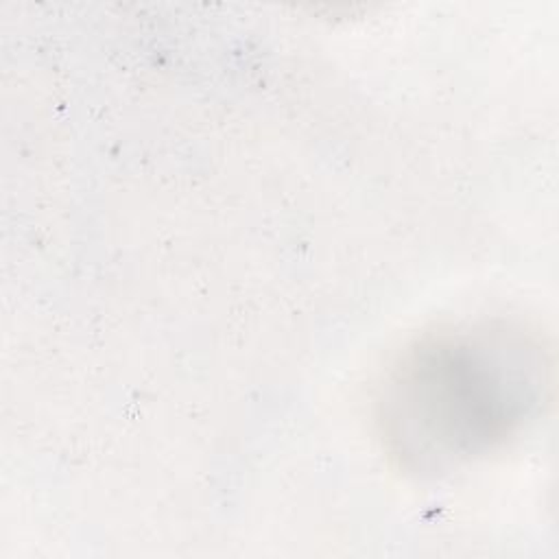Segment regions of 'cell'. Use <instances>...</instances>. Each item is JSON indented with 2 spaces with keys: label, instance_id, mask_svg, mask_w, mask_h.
Returning <instances> with one entry per match:
<instances>
[{
  "label": "cell",
  "instance_id": "obj_1",
  "mask_svg": "<svg viewBox=\"0 0 559 559\" xmlns=\"http://www.w3.org/2000/svg\"><path fill=\"white\" fill-rule=\"evenodd\" d=\"M546 365L507 330L426 338L395 367L382 397L391 452L411 469L441 472L515 435L539 411Z\"/></svg>",
  "mask_w": 559,
  "mask_h": 559
}]
</instances>
